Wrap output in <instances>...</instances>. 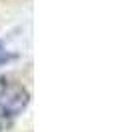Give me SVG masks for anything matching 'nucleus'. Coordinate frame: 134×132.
I'll list each match as a JSON object with an SVG mask.
<instances>
[{
  "label": "nucleus",
  "mask_w": 134,
  "mask_h": 132,
  "mask_svg": "<svg viewBox=\"0 0 134 132\" xmlns=\"http://www.w3.org/2000/svg\"><path fill=\"white\" fill-rule=\"evenodd\" d=\"M30 96L18 84H0V118H14L22 114L28 106Z\"/></svg>",
  "instance_id": "obj_1"
},
{
  "label": "nucleus",
  "mask_w": 134,
  "mask_h": 132,
  "mask_svg": "<svg viewBox=\"0 0 134 132\" xmlns=\"http://www.w3.org/2000/svg\"><path fill=\"white\" fill-rule=\"evenodd\" d=\"M12 58H14V56H12L10 52H6V50H4V46L0 44V64H4V62L12 60Z\"/></svg>",
  "instance_id": "obj_2"
}]
</instances>
